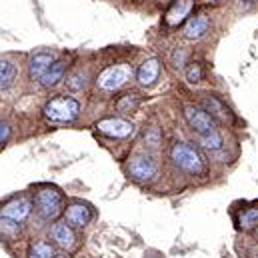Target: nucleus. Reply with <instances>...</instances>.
Returning a JSON list of instances; mask_svg holds the SVG:
<instances>
[{
    "mask_svg": "<svg viewBox=\"0 0 258 258\" xmlns=\"http://www.w3.org/2000/svg\"><path fill=\"white\" fill-rule=\"evenodd\" d=\"M170 158L176 168L188 172V174H204L206 172V160L200 154V150L188 142H176L170 148Z\"/></svg>",
    "mask_w": 258,
    "mask_h": 258,
    "instance_id": "obj_1",
    "label": "nucleus"
},
{
    "mask_svg": "<svg viewBox=\"0 0 258 258\" xmlns=\"http://www.w3.org/2000/svg\"><path fill=\"white\" fill-rule=\"evenodd\" d=\"M42 112L44 118L52 124H70L80 114V102L72 96H56L46 102Z\"/></svg>",
    "mask_w": 258,
    "mask_h": 258,
    "instance_id": "obj_2",
    "label": "nucleus"
},
{
    "mask_svg": "<svg viewBox=\"0 0 258 258\" xmlns=\"http://www.w3.org/2000/svg\"><path fill=\"white\" fill-rule=\"evenodd\" d=\"M62 202H64V198H62V194L58 192L56 188H42L34 196L36 212L46 222L54 220L62 212Z\"/></svg>",
    "mask_w": 258,
    "mask_h": 258,
    "instance_id": "obj_3",
    "label": "nucleus"
},
{
    "mask_svg": "<svg viewBox=\"0 0 258 258\" xmlns=\"http://www.w3.org/2000/svg\"><path fill=\"white\" fill-rule=\"evenodd\" d=\"M158 160L152 154H136L128 162V174L136 182H152L158 176Z\"/></svg>",
    "mask_w": 258,
    "mask_h": 258,
    "instance_id": "obj_4",
    "label": "nucleus"
},
{
    "mask_svg": "<svg viewBox=\"0 0 258 258\" xmlns=\"http://www.w3.org/2000/svg\"><path fill=\"white\" fill-rule=\"evenodd\" d=\"M184 116H186V122H188V126L192 128L196 136H206V134L218 130L216 128V120L200 106H186Z\"/></svg>",
    "mask_w": 258,
    "mask_h": 258,
    "instance_id": "obj_5",
    "label": "nucleus"
},
{
    "mask_svg": "<svg viewBox=\"0 0 258 258\" xmlns=\"http://www.w3.org/2000/svg\"><path fill=\"white\" fill-rule=\"evenodd\" d=\"M200 104H202V108H204L214 120H218V122L230 124V122L234 120V116H232L230 108L226 106V102H224L220 96H216V94H200Z\"/></svg>",
    "mask_w": 258,
    "mask_h": 258,
    "instance_id": "obj_6",
    "label": "nucleus"
},
{
    "mask_svg": "<svg viewBox=\"0 0 258 258\" xmlns=\"http://www.w3.org/2000/svg\"><path fill=\"white\" fill-rule=\"evenodd\" d=\"M130 78V70L126 66H110L108 70H104L98 78V86L102 90H118L120 86H124Z\"/></svg>",
    "mask_w": 258,
    "mask_h": 258,
    "instance_id": "obj_7",
    "label": "nucleus"
},
{
    "mask_svg": "<svg viewBox=\"0 0 258 258\" xmlns=\"http://www.w3.org/2000/svg\"><path fill=\"white\" fill-rule=\"evenodd\" d=\"M96 130L104 136H110V138H128L134 134L136 126L128 120H122V118H108V120H100L96 124Z\"/></svg>",
    "mask_w": 258,
    "mask_h": 258,
    "instance_id": "obj_8",
    "label": "nucleus"
},
{
    "mask_svg": "<svg viewBox=\"0 0 258 258\" xmlns=\"http://www.w3.org/2000/svg\"><path fill=\"white\" fill-rule=\"evenodd\" d=\"M30 210H32V202L28 198H16V200H12L0 208V216L16 220V222H24L28 218Z\"/></svg>",
    "mask_w": 258,
    "mask_h": 258,
    "instance_id": "obj_9",
    "label": "nucleus"
},
{
    "mask_svg": "<svg viewBox=\"0 0 258 258\" xmlns=\"http://www.w3.org/2000/svg\"><path fill=\"white\" fill-rule=\"evenodd\" d=\"M194 10V0H174L172 4H170V8L166 10V24L168 26H178L180 22H184L188 16H190V12Z\"/></svg>",
    "mask_w": 258,
    "mask_h": 258,
    "instance_id": "obj_10",
    "label": "nucleus"
},
{
    "mask_svg": "<svg viewBox=\"0 0 258 258\" xmlns=\"http://www.w3.org/2000/svg\"><path fill=\"white\" fill-rule=\"evenodd\" d=\"M208 28H210V18H208V14H196V16H192V18L186 22V26H184V36H186L188 40H198V38H202V36L208 32Z\"/></svg>",
    "mask_w": 258,
    "mask_h": 258,
    "instance_id": "obj_11",
    "label": "nucleus"
},
{
    "mask_svg": "<svg viewBox=\"0 0 258 258\" xmlns=\"http://www.w3.org/2000/svg\"><path fill=\"white\" fill-rule=\"evenodd\" d=\"M54 60H56V58H54L52 52H38V54H34V56L30 58V64H28V74H30V78H32V80H40L42 74L50 68V64H52Z\"/></svg>",
    "mask_w": 258,
    "mask_h": 258,
    "instance_id": "obj_12",
    "label": "nucleus"
},
{
    "mask_svg": "<svg viewBox=\"0 0 258 258\" xmlns=\"http://www.w3.org/2000/svg\"><path fill=\"white\" fill-rule=\"evenodd\" d=\"M158 74H160V62L156 58H148L140 64L136 76H138V82L142 86H152L158 80Z\"/></svg>",
    "mask_w": 258,
    "mask_h": 258,
    "instance_id": "obj_13",
    "label": "nucleus"
},
{
    "mask_svg": "<svg viewBox=\"0 0 258 258\" xmlns=\"http://www.w3.org/2000/svg\"><path fill=\"white\" fill-rule=\"evenodd\" d=\"M90 218H92V212H90V208L88 206H84V204H72V206H68V210H66V220H68V224H72V226H86L88 222H90Z\"/></svg>",
    "mask_w": 258,
    "mask_h": 258,
    "instance_id": "obj_14",
    "label": "nucleus"
},
{
    "mask_svg": "<svg viewBox=\"0 0 258 258\" xmlns=\"http://www.w3.org/2000/svg\"><path fill=\"white\" fill-rule=\"evenodd\" d=\"M64 72H66V62L64 60H54L50 68L42 74V78H40V84L44 86V88H54L62 78H64Z\"/></svg>",
    "mask_w": 258,
    "mask_h": 258,
    "instance_id": "obj_15",
    "label": "nucleus"
},
{
    "mask_svg": "<svg viewBox=\"0 0 258 258\" xmlns=\"http://www.w3.org/2000/svg\"><path fill=\"white\" fill-rule=\"evenodd\" d=\"M18 78V68L10 60H0V92L8 90Z\"/></svg>",
    "mask_w": 258,
    "mask_h": 258,
    "instance_id": "obj_16",
    "label": "nucleus"
},
{
    "mask_svg": "<svg viewBox=\"0 0 258 258\" xmlns=\"http://www.w3.org/2000/svg\"><path fill=\"white\" fill-rule=\"evenodd\" d=\"M50 234L56 240V244H60L62 248H72L74 246V232L68 224H54Z\"/></svg>",
    "mask_w": 258,
    "mask_h": 258,
    "instance_id": "obj_17",
    "label": "nucleus"
},
{
    "mask_svg": "<svg viewBox=\"0 0 258 258\" xmlns=\"http://www.w3.org/2000/svg\"><path fill=\"white\" fill-rule=\"evenodd\" d=\"M198 144L202 148H206V150H212V152L220 150L222 148V134L218 130H214V132H210L206 136H198Z\"/></svg>",
    "mask_w": 258,
    "mask_h": 258,
    "instance_id": "obj_18",
    "label": "nucleus"
},
{
    "mask_svg": "<svg viewBox=\"0 0 258 258\" xmlns=\"http://www.w3.org/2000/svg\"><path fill=\"white\" fill-rule=\"evenodd\" d=\"M238 222H240V228H242V230H252V228H256L258 226V206L256 208H246L244 212H240Z\"/></svg>",
    "mask_w": 258,
    "mask_h": 258,
    "instance_id": "obj_19",
    "label": "nucleus"
},
{
    "mask_svg": "<svg viewBox=\"0 0 258 258\" xmlns=\"http://www.w3.org/2000/svg\"><path fill=\"white\" fill-rule=\"evenodd\" d=\"M28 258H56L54 256V250L48 242L44 240H38L30 246V252H28Z\"/></svg>",
    "mask_w": 258,
    "mask_h": 258,
    "instance_id": "obj_20",
    "label": "nucleus"
},
{
    "mask_svg": "<svg viewBox=\"0 0 258 258\" xmlns=\"http://www.w3.org/2000/svg\"><path fill=\"white\" fill-rule=\"evenodd\" d=\"M138 106H140V98H138V94H124V96L116 102V108H118L122 114L134 112Z\"/></svg>",
    "mask_w": 258,
    "mask_h": 258,
    "instance_id": "obj_21",
    "label": "nucleus"
},
{
    "mask_svg": "<svg viewBox=\"0 0 258 258\" xmlns=\"http://www.w3.org/2000/svg\"><path fill=\"white\" fill-rule=\"evenodd\" d=\"M20 232V222H16V220H10V218H4L2 216V220H0V234H4V236H16Z\"/></svg>",
    "mask_w": 258,
    "mask_h": 258,
    "instance_id": "obj_22",
    "label": "nucleus"
},
{
    "mask_svg": "<svg viewBox=\"0 0 258 258\" xmlns=\"http://www.w3.org/2000/svg\"><path fill=\"white\" fill-rule=\"evenodd\" d=\"M86 78H88V76H86L84 72H76V74H72V76H70V80H66V86H68L70 90L78 92V90L86 88V84H88V80H86Z\"/></svg>",
    "mask_w": 258,
    "mask_h": 258,
    "instance_id": "obj_23",
    "label": "nucleus"
},
{
    "mask_svg": "<svg viewBox=\"0 0 258 258\" xmlns=\"http://www.w3.org/2000/svg\"><path fill=\"white\" fill-rule=\"evenodd\" d=\"M144 142L150 146V148H156L160 142H162V134H160V128H150L146 134H144Z\"/></svg>",
    "mask_w": 258,
    "mask_h": 258,
    "instance_id": "obj_24",
    "label": "nucleus"
},
{
    "mask_svg": "<svg viewBox=\"0 0 258 258\" xmlns=\"http://www.w3.org/2000/svg\"><path fill=\"white\" fill-rule=\"evenodd\" d=\"M186 78L192 84L202 80V66H200V62H190V66L186 68Z\"/></svg>",
    "mask_w": 258,
    "mask_h": 258,
    "instance_id": "obj_25",
    "label": "nucleus"
},
{
    "mask_svg": "<svg viewBox=\"0 0 258 258\" xmlns=\"http://www.w3.org/2000/svg\"><path fill=\"white\" fill-rule=\"evenodd\" d=\"M8 136H10V126L6 122H0V146L8 140Z\"/></svg>",
    "mask_w": 258,
    "mask_h": 258,
    "instance_id": "obj_26",
    "label": "nucleus"
},
{
    "mask_svg": "<svg viewBox=\"0 0 258 258\" xmlns=\"http://www.w3.org/2000/svg\"><path fill=\"white\" fill-rule=\"evenodd\" d=\"M184 58H186V52H184V50H180V54L176 52V54H174V62H176V66H182Z\"/></svg>",
    "mask_w": 258,
    "mask_h": 258,
    "instance_id": "obj_27",
    "label": "nucleus"
},
{
    "mask_svg": "<svg viewBox=\"0 0 258 258\" xmlns=\"http://www.w3.org/2000/svg\"><path fill=\"white\" fill-rule=\"evenodd\" d=\"M56 258H66V256H62V254H60V256H56Z\"/></svg>",
    "mask_w": 258,
    "mask_h": 258,
    "instance_id": "obj_28",
    "label": "nucleus"
}]
</instances>
